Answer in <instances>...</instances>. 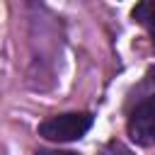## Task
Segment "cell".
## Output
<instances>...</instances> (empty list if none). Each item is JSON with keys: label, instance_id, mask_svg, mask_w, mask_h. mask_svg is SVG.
Segmentation results:
<instances>
[{"label": "cell", "instance_id": "3", "mask_svg": "<svg viewBox=\"0 0 155 155\" xmlns=\"http://www.w3.org/2000/svg\"><path fill=\"white\" fill-rule=\"evenodd\" d=\"M131 17H133V22H138L148 31V36H150V41L155 46V0H140L133 7Z\"/></svg>", "mask_w": 155, "mask_h": 155}, {"label": "cell", "instance_id": "5", "mask_svg": "<svg viewBox=\"0 0 155 155\" xmlns=\"http://www.w3.org/2000/svg\"><path fill=\"white\" fill-rule=\"evenodd\" d=\"M34 155H78L73 150H51V148H39L34 150Z\"/></svg>", "mask_w": 155, "mask_h": 155}, {"label": "cell", "instance_id": "1", "mask_svg": "<svg viewBox=\"0 0 155 155\" xmlns=\"http://www.w3.org/2000/svg\"><path fill=\"white\" fill-rule=\"evenodd\" d=\"M90 128H92L90 111H68L44 119L39 124V136L53 143H70V140H80Z\"/></svg>", "mask_w": 155, "mask_h": 155}, {"label": "cell", "instance_id": "4", "mask_svg": "<svg viewBox=\"0 0 155 155\" xmlns=\"http://www.w3.org/2000/svg\"><path fill=\"white\" fill-rule=\"evenodd\" d=\"M97 155H133V153H131V148H128V145H124L121 140L111 138V140H107V143L99 148V153H97Z\"/></svg>", "mask_w": 155, "mask_h": 155}, {"label": "cell", "instance_id": "2", "mask_svg": "<svg viewBox=\"0 0 155 155\" xmlns=\"http://www.w3.org/2000/svg\"><path fill=\"white\" fill-rule=\"evenodd\" d=\"M126 131L136 145L148 148L155 143V90H148L133 107H128Z\"/></svg>", "mask_w": 155, "mask_h": 155}]
</instances>
